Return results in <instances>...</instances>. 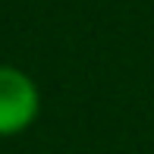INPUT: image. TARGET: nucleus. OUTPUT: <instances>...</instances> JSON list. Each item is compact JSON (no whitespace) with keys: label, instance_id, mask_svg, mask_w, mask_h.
<instances>
[{"label":"nucleus","instance_id":"f257e3e1","mask_svg":"<svg viewBox=\"0 0 154 154\" xmlns=\"http://www.w3.org/2000/svg\"><path fill=\"white\" fill-rule=\"evenodd\" d=\"M41 113V88L25 69L0 63V138L29 132Z\"/></svg>","mask_w":154,"mask_h":154}]
</instances>
